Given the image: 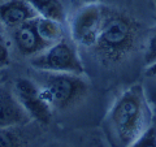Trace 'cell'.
Listing matches in <instances>:
<instances>
[{"instance_id": "ba28073f", "label": "cell", "mask_w": 156, "mask_h": 147, "mask_svg": "<svg viewBox=\"0 0 156 147\" xmlns=\"http://www.w3.org/2000/svg\"><path fill=\"white\" fill-rule=\"evenodd\" d=\"M30 116L20 104L13 90L0 87V129L21 126L30 122Z\"/></svg>"}, {"instance_id": "4fadbf2b", "label": "cell", "mask_w": 156, "mask_h": 147, "mask_svg": "<svg viewBox=\"0 0 156 147\" xmlns=\"http://www.w3.org/2000/svg\"><path fill=\"white\" fill-rule=\"evenodd\" d=\"M146 66L156 63V27L152 29L150 35L146 42V50H144V56H143Z\"/></svg>"}, {"instance_id": "e0dca14e", "label": "cell", "mask_w": 156, "mask_h": 147, "mask_svg": "<svg viewBox=\"0 0 156 147\" xmlns=\"http://www.w3.org/2000/svg\"><path fill=\"white\" fill-rule=\"evenodd\" d=\"M46 147H68V146L61 145V143H50V145L46 146Z\"/></svg>"}, {"instance_id": "2e32d148", "label": "cell", "mask_w": 156, "mask_h": 147, "mask_svg": "<svg viewBox=\"0 0 156 147\" xmlns=\"http://www.w3.org/2000/svg\"><path fill=\"white\" fill-rule=\"evenodd\" d=\"M146 76L156 77V63H154V64H151V65H148L147 68H146Z\"/></svg>"}, {"instance_id": "5bb4252c", "label": "cell", "mask_w": 156, "mask_h": 147, "mask_svg": "<svg viewBox=\"0 0 156 147\" xmlns=\"http://www.w3.org/2000/svg\"><path fill=\"white\" fill-rule=\"evenodd\" d=\"M130 147H156V128L151 125L142 135L131 143Z\"/></svg>"}, {"instance_id": "9c48e42d", "label": "cell", "mask_w": 156, "mask_h": 147, "mask_svg": "<svg viewBox=\"0 0 156 147\" xmlns=\"http://www.w3.org/2000/svg\"><path fill=\"white\" fill-rule=\"evenodd\" d=\"M37 16L27 0H7L0 3V22L8 29H16Z\"/></svg>"}, {"instance_id": "3957f363", "label": "cell", "mask_w": 156, "mask_h": 147, "mask_svg": "<svg viewBox=\"0 0 156 147\" xmlns=\"http://www.w3.org/2000/svg\"><path fill=\"white\" fill-rule=\"evenodd\" d=\"M39 89L52 109H68L86 96L89 83L82 74L42 72Z\"/></svg>"}, {"instance_id": "30bf717a", "label": "cell", "mask_w": 156, "mask_h": 147, "mask_svg": "<svg viewBox=\"0 0 156 147\" xmlns=\"http://www.w3.org/2000/svg\"><path fill=\"white\" fill-rule=\"evenodd\" d=\"M39 17L64 23L66 12L60 0H27Z\"/></svg>"}, {"instance_id": "277c9868", "label": "cell", "mask_w": 156, "mask_h": 147, "mask_svg": "<svg viewBox=\"0 0 156 147\" xmlns=\"http://www.w3.org/2000/svg\"><path fill=\"white\" fill-rule=\"evenodd\" d=\"M30 64L39 72L73 74H83L85 72L77 48L65 39L53 43L43 52L33 56L30 59Z\"/></svg>"}, {"instance_id": "6da1fadb", "label": "cell", "mask_w": 156, "mask_h": 147, "mask_svg": "<svg viewBox=\"0 0 156 147\" xmlns=\"http://www.w3.org/2000/svg\"><path fill=\"white\" fill-rule=\"evenodd\" d=\"M151 108L144 91L135 85L116 99L107 115L103 129L111 147H130L151 126Z\"/></svg>"}, {"instance_id": "52a82bcc", "label": "cell", "mask_w": 156, "mask_h": 147, "mask_svg": "<svg viewBox=\"0 0 156 147\" xmlns=\"http://www.w3.org/2000/svg\"><path fill=\"white\" fill-rule=\"evenodd\" d=\"M13 41L18 52L27 57L37 56L47 47H50L39 35L35 25V18L13 29Z\"/></svg>"}, {"instance_id": "9a60e30c", "label": "cell", "mask_w": 156, "mask_h": 147, "mask_svg": "<svg viewBox=\"0 0 156 147\" xmlns=\"http://www.w3.org/2000/svg\"><path fill=\"white\" fill-rule=\"evenodd\" d=\"M11 63V55H9V48L4 37L0 34V68H5Z\"/></svg>"}, {"instance_id": "5b68a950", "label": "cell", "mask_w": 156, "mask_h": 147, "mask_svg": "<svg viewBox=\"0 0 156 147\" xmlns=\"http://www.w3.org/2000/svg\"><path fill=\"white\" fill-rule=\"evenodd\" d=\"M107 7L100 3H89L74 13L70 21L73 42L83 47H94L105 17Z\"/></svg>"}, {"instance_id": "7a4b0ae2", "label": "cell", "mask_w": 156, "mask_h": 147, "mask_svg": "<svg viewBox=\"0 0 156 147\" xmlns=\"http://www.w3.org/2000/svg\"><path fill=\"white\" fill-rule=\"evenodd\" d=\"M138 37V25L128 14L107 8L95 51L103 60L117 63L131 52Z\"/></svg>"}, {"instance_id": "8992f818", "label": "cell", "mask_w": 156, "mask_h": 147, "mask_svg": "<svg viewBox=\"0 0 156 147\" xmlns=\"http://www.w3.org/2000/svg\"><path fill=\"white\" fill-rule=\"evenodd\" d=\"M13 92L31 120L41 124H48L51 121L52 107L43 98L39 85L34 81L29 78H18L14 83Z\"/></svg>"}, {"instance_id": "7c38bea8", "label": "cell", "mask_w": 156, "mask_h": 147, "mask_svg": "<svg viewBox=\"0 0 156 147\" xmlns=\"http://www.w3.org/2000/svg\"><path fill=\"white\" fill-rule=\"evenodd\" d=\"M0 147H25L23 135L18 126L0 129Z\"/></svg>"}, {"instance_id": "8fae6325", "label": "cell", "mask_w": 156, "mask_h": 147, "mask_svg": "<svg viewBox=\"0 0 156 147\" xmlns=\"http://www.w3.org/2000/svg\"><path fill=\"white\" fill-rule=\"evenodd\" d=\"M35 25L39 35L48 46L64 39V29H62V23L60 22L37 16Z\"/></svg>"}]
</instances>
